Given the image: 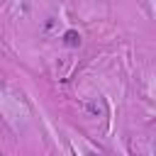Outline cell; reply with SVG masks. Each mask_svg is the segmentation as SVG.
<instances>
[{
	"instance_id": "1",
	"label": "cell",
	"mask_w": 156,
	"mask_h": 156,
	"mask_svg": "<svg viewBox=\"0 0 156 156\" xmlns=\"http://www.w3.org/2000/svg\"><path fill=\"white\" fill-rule=\"evenodd\" d=\"M63 41H66V46H78V44H80V34H78L76 29H68V32L63 34Z\"/></svg>"
}]
</instances>
